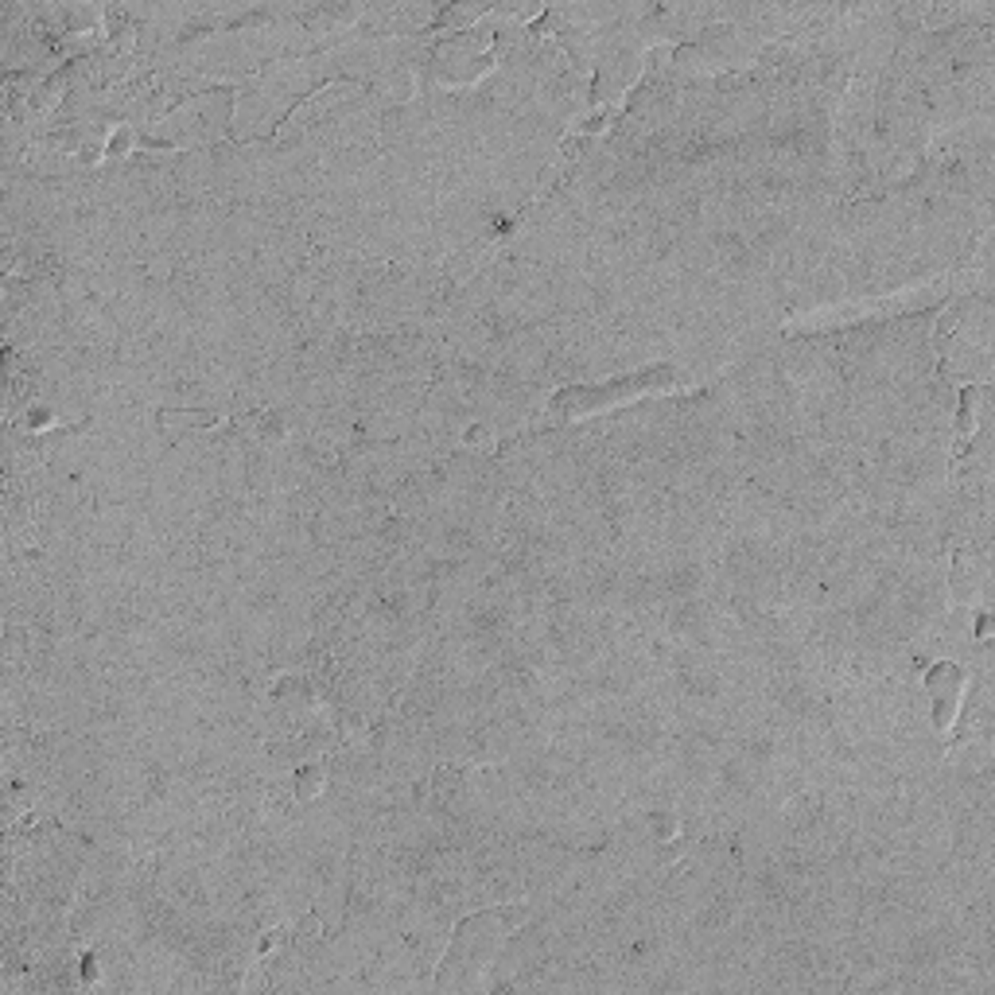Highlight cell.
I'll return each mask as SVG.
<instances>
[{
    "instance_id": "obj_1",
    "label": "cell",
    "mask_w": 995,
    "mask_h": 995,
    "mask_svg": "<svg viewBox=\"0 0 995 995\" xmlns=\"http://www.w3.org/2000/svg\"><path fill=\"white\" fill-rule=\"evenodd\" d=\"M673 373L669 370H650L642 378H630V381H611L603 389H568V393H556L553 397V416H576V413H591V408H603V405H618L626 397H638L646 389H658L661 381H669Z\"/></svg>"
},
{
    "instance_id": "obj_2",
    "label": "cell",
    "mask_w": 995,
    "mask_h": 995,
    "mask_svg": "<svg viewBox=\"0 0 995 995\" xmlns=\"http://www.w3.org/2000/svg\"><path fill=\"white\" fill-rule=\"evenodd\" d=\"M961 688H964V669L961 665H933L930 669V693H933V716H938V728H953L956 708H961Z\"/></svg>"
},
{
    "instance_id": "obj_3",
    "label": "cell",
    "mask_w": 995,
    "mask_h": 995,
    "mask_svg": "<svg viewBox=\"0 0 995 995\" xmlns=\"http://www.w3.org/2000/svg\"><path fill=\"white\" fill-rule=\"evenodd\" d=\"M218 413H175V408H163L160 413V428L175 436V428H214Z\"/></svg>"
},
{
    "instance_id": "obj_4",
    "label": "cell",
    "mask_w": 995,
    "mask_h": 995,
    "mask_svg": "<svg viewBox=\"0 0 995 995\" xmlns=\"http://www.w3.org/2000/svg\"><path fill=\"white\" fill-rule=\"evenodd\" d=\"M976 413H980V389H976V385H964V393H961V420H956L961 443L973 440V432H976Z\"/></svg>"
},
{
    "instance_id": "obj_5",
    "label": "cell",
    "mask_w": 995,
    "mask_h": 995,
    "mask_svg": "<svg viewBox=\"0 0 995 995\" xmlns=\"http://www.w3.org/2000/svg\"><path fill=\"white\" fill-rule=\"evenodd\" d=\"M319 790H323V766H303L300 778H296V798H300V801H311Z\"/></svg>"
}]
</instances>
